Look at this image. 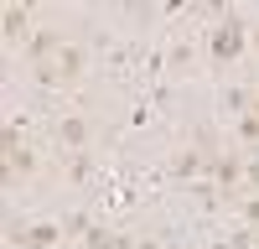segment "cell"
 <instances>
[{
    "mask_svg": "<svg viewBox=\"0 0 259 249\" xmlns=\"http://www.w3.org/2000/svg\"><path fill=\"white\" fill-rule=\"evenodd\" d=\"M89 130H94V124H89V114H62L52 135H57V145H62V151H73V156H78V151H89Z\"/></svg>",
    "mask_w": 259,
    "mask_h": 249,
    "instance_id": "2",
    "label": "cell"
},
{
    "mask_svg": "<svg viewBox=\"0 0 259 249\" xmlns=\"http://www.w3.org/2000/svg\"><path fill=\"white\" fill-rule=\"evenodd\" d=\"M135 249H161V244L156 239H135Z\"/></svg>",
    "mask_w": 259,
    "mask_h": 249,
    "instance_id": "12",
    "label": "cell"
},
{
    "mask_svg": "<svg viewBox=\"0 0 259 249\" xmlns=\"http://www.w3.org/2000/svg\"><path fill=\"white\" fill-rule=\"evenodd\" d=\"M0 31H6L11 47H26V42H31V11L21 6V0H11L6 16H0Z\"/></svg>",
    "mask_w": 259,
    "mask_h": 249,
    "instance_id": "4",
    "label": "cell"
},
{
    "mask_svg": "<svg viewBox=\"0 0 259 249\" xmlns=\"http://www.w3.org/2000/svg\"><path fill=\"white\" fill-rule=\"evenodd\" d=\"M89 177H94V156H89V151H78V156H68V182H73V187H83Z\"/></svg>",
    "mask_w": 259,
    "mask_h": 249,
    "instance_id": "6",
    "label": "cell"
},
{
    "mask_svg": "<svg viewBox=\"0 0 259 249\" xmlns=\"http://www.w3.org/2000/svg\"><path fill=\"white\" fill-rule=\"evenodd\" d=\"M78 249H114V234H109V228H89Z\"/></svg>",
    "mask_w": 259,
    "mask_h": 249,
    "instance_id": "7",
    "label": "cell"
},
{
    "mask_svg": "<svg viewBox=\"0 0 259 249\" xmlns=\"http://www.w3.org/2000/svg\"><path fill=\"white\" fill-rule=\"evenodd\" d=\"M239 140L244 145H259V119L254 114H239Z\"/></svg>",
    "mask_w": 259,
    "mask_h": 249,
    "instance_id": "9",
    "label": "cell"
},
{
    "mask_svg": "<svg viewBox=\"0 0 259 249\" xmlns=\"http://www.w3.org/2000/svg\"><path fill=\"white\" fill-rule=\"evenodd\" d=\"M36 177V156L26 145H6V182H31Z\"/></svg>",
    "mask_w": 259,
    "mask_h": 249,
    "instance_id": "5",
    "label": "cell"
},
{
    "mask_svg": "<svg viewBox=\"0 0 259 249\" xmlns=\"http://www.w3.org/2000/svg\"><path fill=\"white\" fill-rule=\"evenodd\" d=\"M244 187H249V192H259V156L244 161Z\"/></svg>",
    "mask_w": 259,
    "mask_h": 249,
    "instance_id": "11",
    "label": "cell"
},
{
    "mask_svg": "<svg viewBox=\"0 0 259 249\" xmlns=\"http://www.w3.org/2000/svg\"><path fill=\"white\" fill-rule=\"evenodd\" d=\"M249 114H254V119H259V94H254V104H249Z\"/></svg>",
    "mask_w": 259,
    "mask_h": 249,
    "instance_id": "14",
    "label": "cell"
},
{
    "mask_svg": "<svg viewBox=\"0 0 259 249\" xmlns=\"http://www.w3.org/2000/svg\"><path fill=\"white\" fill-rule=\"evenodd\" d=\"M239 213H244V223H249V228H259V197H254V192H249V197L239 192Z\"/></svg>",
    "mask_w": 259,
    "mask_h": 249,
    "instance_id": "10",
    "label": "cell"
},
{
    "mask_svg": "<svg viewBox=\"0 0 259 249\" xmlns=\"http://www.w3.org/2000/svg\"><path fill=\"white\" fill-rule=\"evenodd\" d=\"M249 47H254V52H259V31H249Z\"/></svg>",
    "mask_w": 259,
    "mask_h": 249,
    "instance_id": "13",
    "label": "cell"
},
{
    "mask_svg": "<svg viewBox=\"0 0 259 249\" xmlns=\"http://www.w3.org/2000/svg\"><path fill=\"white\" fill-rule=\"evenodd\" d=\"M207 177H212V187H218V192H233V197L244 192V161H239V156H212Z\"/></svg>",
    "mask_w": 259,
    "mask_h": 249,
    "instance_id": "3",
    "label": "cell"
},
{
    "mask_svg": "<svg viewBox=\"0 0 259 249\" xmlns=\"http://www.w3.org/2000/svg\"><path fill=\"white\" fill-rule=\"evenodd\" d=\"M192 62H197V52H192V42H177V47H171V68H192Z\"/></svg>",
    "mask_w": 259,
    "mask_h": 249,
    "instance_id": "8",
    "label": "cell"
},
{
    "mask_svg": "<svg viewBox=\"0 0 259 249\" xmlns=\"http://www.w3.org/2000/svg\"><path fill=\"white\" fill-rule=\"evenodd\" d=\"M207 52H212V62H233V57L244 52V21H239V11H223L218 21H212Z\"/></svg>",
    "mask_w": 259,
    "mask_h": 249,
    "instance_id": "1",
    "label": "cell"
}]
</instances>
